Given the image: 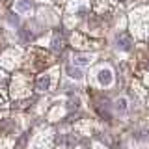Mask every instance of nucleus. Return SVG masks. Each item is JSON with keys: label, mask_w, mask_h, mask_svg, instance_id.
<instances>
[{"label": "nucleus", "mask_w": 149, "mask_h": 149, "mask_svg": "<svg viewBox=\"0 0 149 149\" xmlns=\"http://www.w3.org/2000/svg\"><path fill=\"white\" fill-rule=\"evenodd\" d=\"M97 78H99V84L101 86H110L114 82V77H112V71L110 69H101L97 73Z\"/></svg>", "instance_id": "1"}, {"label": "nucleus", "mask_w": 149, "mask_h": 149, "mask_svg": "<svg viewBox=\"0 0 149 149\" xmlns=\"http://www.w3.org/2000/svg\"><path fill=\"white\" fill-rule=\"evenodd\" d=\"M36 90L37 91H47L50 90V74H41L36 80Z\"/></svg>", "instance_id": "2"}, {"label": "nucleus", "mask_w": 149, "mask_h": 149, "mask_svg": "<svg viewBox=\"0 0 149 149\" xmlns=\"http://www.w3.org/2000/svg\"><path fill=\"white\" fill-rule=\"evenodd\" d=\"M130 45H132V43H130V39H129L127 34H119L118 36V47L121 50H130V49H132Z\"/></svg>", "instance_id": "3"}, {"label": "nucleus", "mask_w": 149, "mask_h": 149, "mask_svg": "<svg viewBox=\"0 0 149 149\" xmlns=\"http://www.w3.org/2000/svg\"><path fill=\"white\" fill-rule=\"evenodd\" d=\"M15 9H17L19 13H30V9H32V2H30V0H17Z\"/></svg>", "instance_id": "4"}, {"label": "nucleus", "mask_w": 149, "mask_h": 149, "mask_svg": "<svg viewBox=\"0 0 149 149\" xmlns=\"http://www.w3.org/2000/svg\"><path fill=\"white\" fill-rule=\"evenodd\" d=\"M91 56H86V54H78V56H74L73 58V62L74 65H90L91 63Z\"/></svg>", "instance_id": "5"}, {"label": "nucleus", "mask_w": 149, "mask_h": 149, "mask_svg": "<svg viewBox=\"0 0 149 149\" xmlns=\"http://www.w3.org/2000/svg\"><path fill=\"white\" fill-rule=\"evenodd\" d=\"M52 49L54 50H62L63 49V36L60 32H56L54 37H52Z\"/></svg>", "instance_id": "6"}, {"label": "nucleus", "mask_w": 149, "mask_h": 149, "mask_svg": "<svg viewBox=\"0 0 149 149\" xmlns=\"http://www.w3.org/2000/svg\"><path fill=\"white\" fill-rule=\"evenodd\" d=\"M67 73H69V77H71V78H77V80H80V78H82V71L78 67H67Z\"/></svg>", "instance_id": "7"}, {"label": "nucleus", "mask_w": 149, "mask_h": 149, "mask_svg": "<svg viewBox=\"0 0 149 149\" xmlns=\"http://www.w3.org/2000/svg\"><path fill=\"white\" fill-rule=\"evenodd\" d=\"M116 108L123 112L125 108H127V101H125V99H118V101H116Z\"/></svg>", "instance_id": "8"}, {"label": "nucleus", "mask_w": 149, "mask_h": 149, "mask_svg": "<svg viewBox=\"0 0 149 149\" xmlns=\"http://www.w3.org/2000/svg\"><path fill=\"white\" fill-rule=\"evenodd\" d=\"M21 37L24 41H30V39H34V34H32V32H28V30H21Z\"/></svg>", "instance_id": "9"}, {"label": "nucleus", "mask_w": 149, "mask_h": 149, "mask_svg": "<svg viewBox=\"0 0 149 149\" xmlns=\"http://www.w3.org/2000/svg\"><path fill=\"white\" fill-rule=\"evenodd\" d=\"M146 69H147V71H149V62H147V65H146Z\"/></svg>", "instance_id": "10"}]
</instances>
